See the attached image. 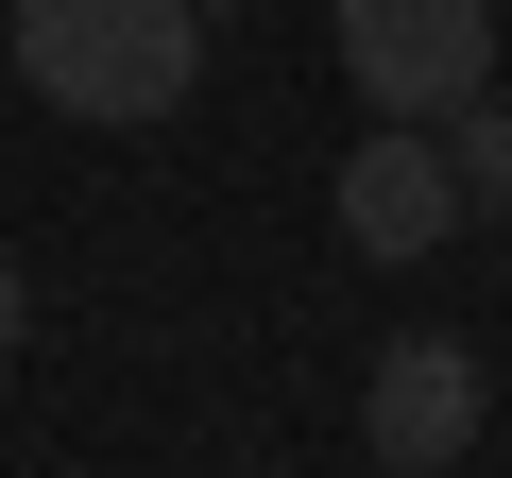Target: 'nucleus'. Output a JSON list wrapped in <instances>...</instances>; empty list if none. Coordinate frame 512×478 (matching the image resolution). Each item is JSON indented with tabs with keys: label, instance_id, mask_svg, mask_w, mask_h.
Returning a JSON list of instances; mask_svg holds the SVG:
<instances>
[{
	"label": "nucleus",
	"instance_id": "6",
	"mask_svg": "<svg viewBox=\"0 0 512 478\" xmlns=\"http://www.w3.org/2000/svg\"><path fill=\"white\" fill-rule=\"evenodd\" d=\"M18 325H35V291H18V257H0V359H18Z\"/></svg>",
	"mask_w": 512,
	"mask_h": 478
},
{
	"label": "nucleus",
	"instance_id": "2",
	"mask_svg": "<svg viewBox=\"0 0 512 478\" xmlns=\"http://www.w3.org/2000/svg\"><path fill=\"white\" fill-rule=\"evenodd\" d=\"M325 35L376 120H461L495 86V0H325Z\"/></svg>",
	"mask_w": 512,
	"mask_h": 478
},
{
	"label": "nucleus",
	"instance_id": "3",
	"mask_svg": "<svg viewBox=\"0 0 512 478\" xmlns=\"http://www.w3.org/2000/svg\"><path fill=\"white\" fill-rule=\"evenodd\" d=\"M342 239L376 274H410V257H444V239H478V205H461V154H444V120H376L359 154H342Z\"/></svg>",
	"mask_w": 512,
	"mask_h": 478
},
{
	"label": "nucleus",
	"instance_id": "1",
	"mask_svg": "<svg viewBox=\"0 0 512 478\" xmlns=\"http://www.w3.org/2000/svg\"><path fill=\"white\" fill-rule=\"evenodd\" d=\"M0 69L52 120H86V137H154L205 86V0H18L0 18Z\"/></svg>",
	"mask_w": 512,
	"mask_h": 478
},
{
	"label": "nucleus",
	"instance_id": "5",
	"mask_svg": "<svg viewBox=\"0 0 512 478\" xmlns=\"http://www.w3.org/2000/svg\"><path fill=\"white\" fill-rule=\"evenodd\" d=\"M444 154H461V205H478V222H512V86H478V103L444 120Z\"/></svg>",
	"mask_w": 512,
	"mask_h": 478
},
{
	"label": "nucleus",
	"instance_id": "4",
	"mask_svg": "<svg viewBox=\"0 0 512 478\" xmlns=\"http://www.w3.org/2000/svg\"><path fill=\"white\" fill-rule=\"evenodd\" d=\"M359 444H376L393 478H444V461L478 444V342H461V325H393L376 376H359Z\"/></svg>",
	"mask_w": 512,
	"mask_h": 478
}]
</instances>
